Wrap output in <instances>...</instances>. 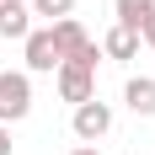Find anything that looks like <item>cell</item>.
<instances>
[{"instance_id": "obj_8", "label": "cell", "mask_w": 155, "mask_h": 155, "mask_svg": "<svg viewBox=\"0 0 155 155\" xmlns=\"http://www.w3.org/2000/svg\"><path fill=\"white\" fill-rule=\"evenodd\" d=\"M102 54H107V59H134V54H139V32L112 27L107 38H102Z\"/></svg>"}, {"instance_id": "obj_9", "label": "cell", "mask_w": 155, "mask_h": 155, "mask_svg": "<svg viewBox=\"0 0 155 155\" xmlns=\"http://www.w3.org/2000/svg\"><path fill=\"white\" fill-rule=\"evenodd\" d=\"M112 5H118V27H128V32H139L144 16L155 11V0H112Z\"/></svg>"}, {"instance_id": "obj_14", "label": "cell", "mask_w": 155, "mask_h": 155, "mask_svg": "<svg viewBox=\"0 0 155 155\" xmlns=\"http://www.w3.org/2000/svg\"><path fill=\"white\" fill-rule=\"evenodd\" d=\"M11 5H32V0H11Z\"/></svg>"}, {"instance_id": "obj_2", "label": "cell", "mask_w": 155, "mask_h": 155, "mask_svg": "<svg viewBox=\"0 0 155 155\" xmlns=\"http://www.w3.org/2000/svg\"><path fill=\"white\" fill-rule=\"evenodd\" d=\"M54 43H59V59H75V64H91L96 70V43H91V32L80 27L75 16L54 21Z\"/></svg>"}, {"instance_id": "obj_11", "label": "cell", "mask_w": 155, "mask_h": 155, "mask_svg": "<svg viewBox=\"0 0 155 155\" xmlns=\"http://www.w3.org/2000/svg\"><path fill=\"white\" fill-rule=\"evenodd\" d=\"M139 38H144V43H150V48H155V11H150V16H144V27H139Z\"/></svg>"}, {"instance_id": "obj_5", "label": "cell", "mask_w": 155, "mask_h": 155, "mask_svg": "<svg viewBox=\"0 0 155 155\" xmlns=\"http://www.w3.org/2000/svg\"><path fill=\"white\" fill-rule=\"evenodd\" d=\"M107 128H112V107H107V102H96V96H91V102H80V107H75V139L91 144V139H102Z\"/></svg>"}, {"instance_id": "obj_13", "label": "cell", "mask_w": 155, "mask_h": 155, "mask_svg": "<svg viewBox=\"0 0 155 155\" xmlns=\"http://www.w3.org/2000/svg\"><path fill=\"white\" fill-rule=\"evenodd\" d=\"M75 155H96V150H91V144H80V150H75Z\"/></svg>"}, {"instance_id": "obj_12", "label": "cell", "mask_w": 155, "mask_h": 155, "mask_svg": "<svg viewBox=\"0 0 155 155\" xmlns=\"http://www.w3.org/2000/svg\"><path fill=\"white\" fill-rule=\"evenodd\" d=\"M0 155H11V128L0 123Z\"/></svg>"}, {"instance_id": "obj_10", "label": "cell", "mask_w": 155, "mask_h": 155, "mask_svg": "<svg viewBox=\"0 0 155 155\" xmlns=\"http://www.w3.org/2000/svg\"><path fill=\"white\" fill-rule=\"evenodd\" d=\"M27 11L32 16H48V27H54V21H64V16H75V0H32Z\"/></svg>"}, {"instance_id": "obj_1", "label": "cell", "mask_w": 155, "mask_h": 155, "mask_svg": "<svg viewBox=\"0 0 155 155\" xmlns=\"http://www.w3.org/2000/svg\"><path fill=\"white\" fill-rule=\"evenodd\" d=\"M32 112V80L27 70H5L0 75V123H21Z\"/></svg>"}, {"instance_id": "obj_6", "label": "cell", "mask_w": 155, "mask_h": 155, "mask_svg": "<svg viewBox=\"0 0 155 155\" xmlns=\"http://www.w3.org/2000/svg\"><path fill=\"white\" fill-rule=\"evenodd\" d=\"M123 102H128V112H139V118H155V80L134 75V80L123 86Z\"/></svg>"}, {"instance_id": "obj_7", "label": "cell", "mask_w": 155, "mask_h": 155, "mask_svg": "<svg viewBox=\"0 0 155 155\" xmlns=\"http://www.w3.org/2000/svg\"><path fill=\"white\" fill-rule=\"evenodd\" d=\"M27 32H32V11L0 0V38H21V43H27Z\"/></svg>"}, {"instance_id": "obj_3", "label": "cell", "mask_w": 155, "mask_h": 155, "mask_svg": "<svg viewBox=\"0 0 155 155\" xmlns=\"http://www.w3.org/2000/svg\"><path fill=\"white\" fill-rule=\"evenodd\" d=\"M21 54H27V70H38V75H54L59 70V43H54V27H32L27 43H21Z\"/></svg>"}, {"instance_id": "obj_4", "label": "cell", "mask_w": 155, "mask_h": 155, "mask_svg": "<svg viewBox=\"0 0 155 155\" xmlns=\"http://www.w3.org/2000/svg\"><path fill=\"white\" fill-rule=\"evenodd\" d=\"M54 75H59V96H64V102H75V107L96 96V70H91V64H75V59H64L59 70H54Z\"/></svg>"}]
</instances>
